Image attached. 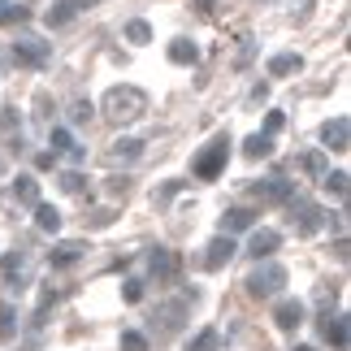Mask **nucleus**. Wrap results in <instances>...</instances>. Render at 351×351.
Here are the masks:
<instances>
[{"label":"nucleus","instance_id":"nucleus-34","mask_svg":"<svg viewBox=\"0 0 351 351\" xmlns=\"http://www.w3.org/2000/svg\"><path fill=\"white\" fill-rule=\"evenodd\" d=\"M304 169L308 173H326V156H321V152H308L304 156Z\"/></svg>","mask_w":351,"mask_h":351},{"label":"nucleus","instance_id":"nucleus-21","mask_svg":"<svg viewBox=\"0 0 351 351\" xmlns=\"http://www.w3.org/2000/svg\"><path fill=\"white\" fill-rule=\"evenodd\" d=\"M0 274H5L9 282H22L26 278V261L18 252H9V256H0Z\"/></svg>","mask_w":351,"mask_h":351},{"label":"nucleus","instance_id":"nucleus-27","mask_svg":"<svg viewBox=\"0 0 351 351\" xmlns=\"http://www.w3.org/2000/svg\"><path fill=\"white\" fill-rule=\"evenodd\" d=\"M326 191H330V195H339V199L347 195V173H343V169H334V173H326Z\"/></svg>","mask_w":351,"mask_h":351},{"label":"nucleus","instance_id":"nucleus-33","mask_svg":"<svg viewBox=\"0 0 351 351\" xmlns=\"http://www.w3.org/2000/svg\"><path fill=\"white\" fill-rule=\"evenodd\" d=\"M121 300H126V304H139V300H143V282H134V278H130L126 287H121Z\"/></svg>","mask_w":351,"mask_h":351},{"label":"nucleus","instance_id":"nucleus-15","mask_svg":"<svg viewBox=\"0 0 351 351\" xmlns=\"http://www.w3.org/2000/svg\"><path fill=\"white\" fill-rule=\"evenodd\" d=\"M152 274H156V278H173V274H178V252L156 247V252H152Z\"/></svg>","mask_w":351,"mask_h":351},{"label":"nucleus","instance_id":"nucleus-17","mask_svg":"<svg viewBox=\"0 0 351 351\" xmlns=\"http://www.w3.org/2000/svg\"><path fill=\"white\" fill-rule=\"evenodd\" d=\"M252 221H256L252 208H230V213L221 217V230H226V234H239V230H247Z\"/></svg>","mask_w":351,"mask_h":351},{"label":"nucleus","instance_id":"nucleus-6","mask_svg":"<svg viewBox=\"0 0 351 351\" xmlns=\"http://www.w3.org/2000/svg\"><path fill=\"white\" fill-rule=\"evenodd\" d=\"M78 9H87V0H57V5L44 13V22H48V26H70Z\"/></svg>","mask_w":351,"mask_h":351},{"label":"nucleus","instance_id":"nucleus-20","mask_svg":"<svg viewBox=\"0 0 351 351\" xmlns=\"http://www.w3.org/2000/svg\"><path fill=\"white\" fill-rule=\"evenodd\" d=\"M243 152H247L252 160H261V156L274 152V139H269V134H247V139H243Z\"/></svg>","mask_w":351,"mask_h":351},{"label":"nucleus","instance_id":"nucleus-13","mask_svg":"<svg viewBox=\"0 0 351 351\" xmlns=\"http://www.w3.org/2000/svg\"><path fill=\"white\" fill-rule=\"evenodd\" d=\"M321 334L330 339V347H347V317H321Z\"/></svg>","mask_w":351,"mask_h":351},{"label":"nucleus","instance_id":"nucleus-8","mask_svg":"<svg viewBox=\"0 0 351 351\" xmlns=\"http://www.w3.org/2000/svg\"><path fill=\"white\" fill-rule=\"evenodd\" d=\"M278 247H282V234H278V230H256V234H252V243H247V252L256 256V261L274 256Z\"/></svg>","mask_w":351,"mask_h":351},{"label":"nucleus","instance_id":"nucleus-11","mask_svg":"<svg viewBox=\"0 0 351 351\" xmlns=\"http://www.w3.org/2000/svg\"><path fill=\"white\" fill-rule=\"evenodd\" d=\"M300 70H304L300 52H278V57H269V74L274 78H287V74H300Z\"/></svg>","mask_w":351,"mask_h":351},{"label":"nucleus","instance_id":"nucleus-26","mask_svg":"<svg viewBox=\"0 0 351 351\" xmlns=\"http://www.w3.org/2000/svg\"><path fill=\"white\" fill-rule=\"evenodd\" d=\"M13 326H18V313H13V304H0V339H13Z\"/></svg>","mask_w":351,"mask_h":351},{"label":"nucleus","instance_id":"nucleus-10","mask_svg":"<svg viewBox=\"0 0 351 351\" xmlns=\"http://www.w3.org/2000/svg\"><path fill=\"white\" fill-rule=\"evenodd\" d=\"M230 256H234V239H230V234H221V239H213V243H208L204 265H208V269H221L226 261H230Z\"/></svg>","mask_w":351,"mask_h":351},{"label":"nucleus","instance_id":"nucleus-5","mask_svg":"<svg viewBox=\"0 0 351 351\" xmlns=\"http://www.w3.org/2000/svg\"><path fill=\"white\" fill-rule=\"evenodd\" d=\"M321 143H326L330 152H347V117H330L326 126H321Z\"/></svg>","mask_w":351,"mask_h":351},{"label":"nucleus","instance_id":"nucleus-24","mask_svg":"<svg viewBox=\"0 0 351 351\" xmlns=\"http://www.w3.org/2000/svg\"><path fill=\"white\" fill-rule=\"evenodd\" d=\"M126 39L130 44H147V39H152V26H147L143 18H134V22H126Z\"/></svg>","mask_w":351,"mask_h":351},{"label":"nucleus","instance_id":"nucleus-12","mask_svg":"<svg viewBox=\"0 0 351 351\" xmlns=\"http://www.w3.org/2000/svg\"><path fill=\"white\" fill-rule=\"evenodd\" d=\"M295 217H300V234H317L321 230V208H313V204H304V199H295Z\"/></svg>","mask_w":351,"mask_h":351},{"label":"nucleus","instance_id":"nucleus-25","mask_svg":"<svg viewBox=\"0 0 351 351\" xmlns=\"http://www.w3.org/2000/svg\"><path fill=\"white\" fill-rule=\"evenodd\" d=\"M256 191H261L265 199H291V186L282 182V178H274V182H261V186H256Z\"/></svg>","mask_w":351,"mask_h":351},{"label":"nucleus","instance_id":"nucleus-30","mask_svg":"<svg viewBox=\"0 0 351 351\" xmlns=\"http://www.w3.org/2000/svg\"><path fill=\"white\" fill-rule=\"evenodd\" d=\"M61 186H65L70 195H83V191H87V178H83V173H61Z\"/></svg>","mask_w":351,"mask_h":351},{"label":"nucleus","instance_id":"nucleus-28","mask_svg":"<svg viewBox=\"0 0 351 351\" xmlns=\"http://www.w3.org/2000/svg\"><path fill=\"white\" fill-rule=\"evenodd\" d=\"M156 321H160L165 330H173V326L182 321V304H169V308H160V313H156Z\"/></svg>","mask_w":351,"mask_h":351},{"label":"nucleus","instance_id":"nucleus-22","mask_svg":"<svg viewBox=\"0 0 351 351\" xmlns=\"http://www.w3.org/2000/svg\"><path fill=\"white\" fill-rule=\"evenodd\" d=\"M109 152H113V160H139L143 156V143L139 139H117Z\"/></svg>","mask_w":351,"mask_h":351},{"label":"nucleus","instance_id":"nucleus-16","mask_svg":"<svg viewBox=\"0 0 351 351\" xmlns=\"http://www.w3.org/2000/svg\"><path fill=\"white\" fill-rule=\"evenodd\" d=\"M169 61L173 65H195L199 61V48L191 44V39H173V44H169Z\"/></svg>","mask_w":351,"mask_h":351},{"label":"nucleus","instance_id":"nucleus-14","mask_svg":"<svg viewBox=\"0 0 351 351\" xmlns=\"http://www.w3.org/2000/svg\"><path fill=\"white\" fill-rule=\"evenodd\" d=\"M83 252H87L83 243H57V247H52V256H48V265H52V269H65V265H74Z\"/></svg>","mask_w":351,"mask_h":351},{"label":"nucleus","instance_id":"nucleus-18","mask_svg":"<svg viewBox=\"0 0 351 351\" xmlns=\"http://www.w3.org/2000/svg\"><path fill=\"white\" fill-rule=\"evenodd\" d=\"M52 147H57V152H65V156H74V160H83V147L74 143V134L65 130V126H52Z\"/></svg>","mask_w":351,"mask_h":351},{"label":"nucleus","instance_id":"nucleus-23","mask_svg":"<svg viewBox=\"0 0 351 351\" xmlns=\"http://www.w3.org/2000/svg\"><path fill=\"white\" fill-rule=\"evenodd\" d=\"M186 351H221V334L217 330H199L191 343H186Z\"/></svg>","mask_w":351,"mask_h":351},{"label":"nucleus","instance_id":"nucleus-39","mask_svg":"<svg viewBox=\"0 0 351 351\" xmlns=\"http://www.w3.org/2000/svg\"><path fill=\"white\" fill-rule=\"evenodd\" d=\"M0 169H5V165H0Z\"/></svg>","mask_w":351,"mask_h":351},{"label":"nucleus","instance_id":"nucleus-31","mask_svg":"<svg viewBox=\"0 0 351 351\" xmlns=\"http://www.w3.org/2000/svg\"><path fill=\"white\" fill-rule=\"evenodd\" d=\"M0 22H26V9H22V5H9V0H0Z\"/></svg>","mask_w":351,"mask_h":351},{"label":"nucleus","instance_id":"nucleus-32","mask_svg":"<svg viewBox=\"0 0 351 351\" xmlns=\"http://www.w3.org/2000/svg\"><path fill=\"white\" fill-rule=\"evenodd\" d=\"M70 121H74V126H87V121H91V104H87V100H78L74 109H70Z\"/></svg>","mask_w":351,"mask_h":351},{"label":"nucleus","instance_id":"nucleus-4","mask_svg":"<svg viewBox=\"0 0 351 351\" xmlns=\"http://www.w3.org/2000/svg\"><path fill=\"white\" fill-rule=\"evenodd\" d=\"M52 48L44 44L39 35H18V44H13V61L26 65V70H39V65H48Z\"/></svg>","mask_w":351,"mask_h":351},{"label":"nucleus","instance_id":"nucleus-2","mask_svg":"<svg viewBox=\"0 0 351 351\" xmlns=\"http://www.w3.org/2000/svg\"><path fill=\"white\" fill-rule=\"evenodd\" d=\"M226 156H230V139L226 134H217L204 152L195 156V178H204V182H213V178H221V169H226Z\"/></svg>","mask_w":351,"mask_h":351},{"label":"nucleus","instance_id":"nucleus-9","mask_svg":"<svg viewBox=\"0 0 351 351\" xmlns=\"http://www.w3.org/2000/svg\"><path fill=\"white\" fill-rule=\"evenodd\" d=\"M9 199L13 204H39V182L31 178V173H22V178H13V191H9Z\"/></svg>","mask_w":351,"mask_h":351},{"label":"nucleus","instance_id":"nucleus-1","mask_svg":"<svg viewBox=\"0 0 351 351\" xmlns=\"http://www.w3.org/2000/svg\"><path fill=\"white\" fill-rule=\"evenodd\" d=\"M147 113V96L139 87H113L109 96H104V117L117 121V126H130V121H139Z\"/></svg>","mask_w":351,"mask_h":351},{"label":"nucleus","instance_id":"nucleus-35","mask_svg":"<svg viewBox=\"0 0 351 351\" xmlns=\"http://www.w3.org/2000/svg\"><path fill=\"white\" fill-rule=\"evenodd\" d=\"M282 126H287V113H278V109H274V113L265 117V134H278Z\"/></svg>","mask_w":351,"mask_h":351},{"label":"nucleus","instance_id":"nucleus-7","mask_svg":"<svg viewBox=\"0 0 351 351\" xmlns=\"http://www.w3.org/2000/svg\"><path fill=\"white\" fill-rule=\"evenodd\" d=\"M274 321H278V330H300V326H304V304H300V300L278 304V308H274Z\"/></svg>","mask_w":351,"mask_h":351},{"label":"nucleus","instance_id":"nucleus-19","mask_svg":"<svg viewBox=\"0 0 351 351\" xmlns=\"http://www.w3.org/2000/svg\"><path fill=\"white\" fill-rule=\"evenodd\" d=\"M35 226H39L44 234H57V230H61V213L52 208V204H35Z\"/></svg>","mask_w":351,"mask_h":351},{"label":"nucleus","instance_id":"nucleus-38","mask_svg":"<svg viewBox=\"0 0 351 351\" xmlns=\"http://www.w3.org/2000/svg\"><path fill=\"white\" fill-rule=\"evenodd\" d=\"M295 351H317V347H295Z\"/></svg>","mask_w":351,"mask_h":351},{"label":"nucleus","instance_id":"nucleus-3","mask_svg":"<svg viewBox=\"0 0 351 351\" xmlns=\"http://www.w3.org/2000/svg\"><path fill=\"white\" fill-rule=\"evenodd\" d=\"M282 287H287V269L274 265V261H265V265L247 278V295H256V300H269V295H278Z\"/></svg>","mask_w":351,"mask_h":351},{"label":"nucleus","instance_id":"nucleus-29","mask_svg":"<svg viewBox=\"0 0 351 351\" xmlns=\"http://www.w3.org/2000/svg\"><path fill=\"white\" fill-rule=\"evenodd\" d=\"M121 351H147V339L139 330H126V334H121Z\"/></svg>","mask_w":351,"mask_h":351},{"label":"nucleus","instance_id":"nucleus-36","mask_svg":"<svg viewBox=\"0 0 351 351\" xmlns=\"http://www.w3.org/2000/svg\"><path fill=\"white\" fill-rule=\"evenodd\" d=\"M35 165H39V169H52V165H57V152H39Z\"/></svg>","mask_w":351,"mask_h":351},{"label":"nucleus","instance_id":"nucleus-37","mask_svg":"<svg viewBox=\"0 0 351 351\" xmlns=\"http://www.w3.org/2000/svg\"><path fill=\"white\" fill-rule=\"evenodd\" d=\"M217 5H221V0H195V9H199V13H213Z\"/></svg>","mask_w":351,"mask_h":351}]
</instances>
